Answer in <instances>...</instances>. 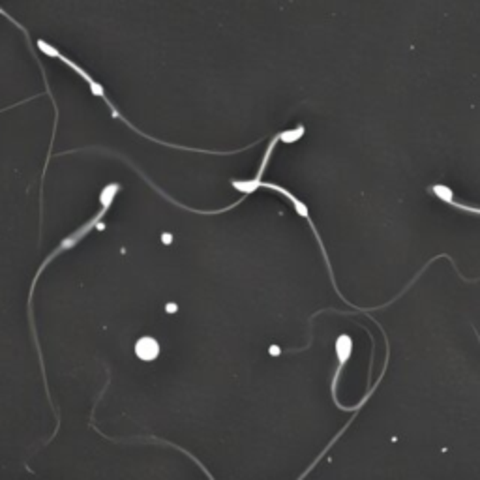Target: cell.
I'll use <instances>...</instances> for the list:
<instances>
[{"label": "cell", "instance_id": "obj_1", "mask_svg": "<svg viewBox=\"0 0 480 480\" xmlns=\"http://www.w3.org/2000/svg\"><path fill=\"white\" fill-rule=\"evenodd\" d=\"M120 184L119 182H115V184H107L104 190H101V195H100V203H101V208L98 210V214H94L92 218L88 220L87 224H83L79 229L75 233H72L69 237H66L63 240V242L58 244L53 251H51L49 256H47V259H44V263L38 267L36 270V276H34V280H32V285H31V293H28V321H31V326H32V338H34V343H36V351H38V356H40V366H42V374H44V383H45V392H47V399H49V406L51 409H53V413H55L56 418H60V415H58V411H56V407L53 406V398H51L49 394V387H47V377H45V364H44V355H42V347H40V340H38V332H36V324H34V315H32V297H34V289H36V283H38V278L42 276V272L45 270V267L49 265L53 259H56V257L60 256L63 251H66V249L74 248V246H77V244L81 242L83 238L87 237L88 233L92 231L94 225H98L101 222V218L106 216L107 210H109V206L113 205V201H115V197H117V194L120 192ZM58 424H60V420H56Z\"/></svg>", "mask_w": 480, "mask_h": 480}, {"label": "cell", "instance_id": "obj_2", "mask_svg": "<svg viewBox=\"0 0 480 480\" xmlns=\"http://www.w3.org/2000/svg\"><path fill=\"white\" fill-rule=\"evenodd\" d=\"M36 45H38V49L42 51V53H45L47 56H53V58H58V60H63L68 68H72L75 72V74L79 75L81 77L83 81H87V85L90 87V92L94 94V96H98V98H101V100L106 101V106L109 107V111H111V117L113 119H117V120H120V122H124L130 130H133L138 135H143L144 139H149V141H154V143H160V144H165V147H173V149H176V150H188V152H203V154H218V156H227V154H237V152H242L244 149H240V150H229V152H222V150H201V149H188V147H181V144H173V143H163V141H160V139H154V138H150V135H147V133H143L141 130H138L135 126L131 124L130 120L128 119H124L122 115H120V111L117 109V107L113 106V101L109 100V96L106 94V90H104V87H101L100 83L96 81L94 77H90V75L85 72V69L81 68V66H77V64L72 60V58H68V56H64L63 53L58 49H55L53 45H49L45 40H38L36 42Z\"/></svg>", "mask_w": 480, "mask_h": 480}, {"label": "cell", "instance_id": "obj_3", "mask_svg": "<svg viewBox=\"0 0 480 480\" xmlns=\"http://www.w3.org/2000/svg\"><path fill=\"white\" fill-rule=\"evenodd\" d=\"M351 351H353V340H351L347 334H342V336L338 338V342H336V353H338V358H340V366H338L336 374H334V379H332V398H334L336 406L340 407L342 411H345L347 407L340 406V402H338V396H336V387H338V379H340V375H342L343 366H345V362L349 361Z\"/></svg>", "mask_w": 480, "mask_h": 480}, {"label": "cell", "instance_id": "obj_4", "mask_svg": "<svg viewBox=\"0 0 480 480\" xmlns=\"http://www.w3.org/2000/svg\"><path fill=\"white\" fill-rule=\"evenodd\" d=\"M135 355H138L141 361L152 362L160 355V343L150 336L139 338L138 343H135Z\"/></svg>", "mask_w": 480, "mask_h": 480}, {"label": "cell", "instance_id": "obj_5", "mask_svg": "<svg viewBox=\"0 0 480 480\" xmlns=\"http://www.w3.org/2000/svg\"><path fill=\"white\" fill-rule=\"evenodd\" d=\"M281 141L285 143H293V141H299L302 135H304V126H299L297 130H289V131H281Z\"/></svg>", "mask_w": 480, "mask_h": 480}]
</instances>
